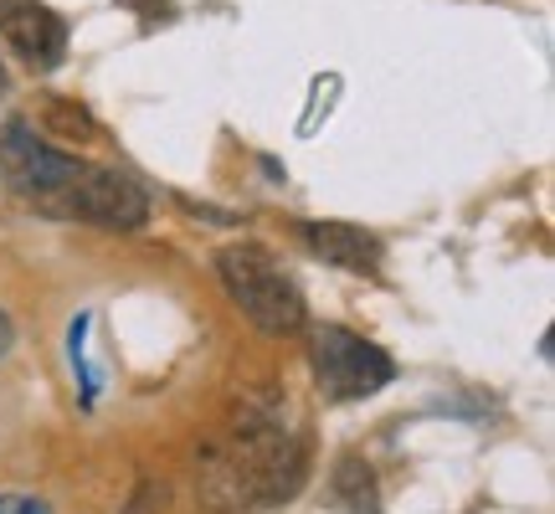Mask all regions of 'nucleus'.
<instances>
[{
    "label": "nucleus",
    "instance_id": "10",
    "mask_svg": "<svg viewBox=\"0 0 555 514\" xmlns=\"http://www.w3.org/2000/svg\"><path fill=\"white\" fill-rule=\"evenodd\" d=\"M0 514H52L37 494H0Z\"/></svg>",
    "mask_w": 555,
    "mask_h": 514
},
{
    "label": "nucleus",
    "instance_id": "3",
    "mask_svg": "<svg viewBox=\"0 0 555 514\" xmlns=\"http://www.w3.org/2000/svg\"><path fill=\"white\" fill-rule=\"evenodd\" d=\"M309 365H314V386L330 401H365L391 386L397 360L380 350L376 339L356 335L345 324H314L309 330Z\"/></svg>",
    "mask_w": 555,
    "mask_h": 514
},
{
    "label": "nucleus",
    "instance_id": "6",
    "mask_svg": "<svg viewBox=\"0 0 555 514\" xmlns=\"http://www.w3.org/2000/svg\"><path fill=\"white\" fill-rule=\"evenodd\" d=\"M0 37L37 73H52L67 57V21L41 0H0Z\"/></svg>",
    "mask_w": 555,
    "mask_h": 514
},
{
    "label": "nucleus",
    "instance_id": "11",
    "mask_svg": "<svg viewBox=\"0 0 555 514\" xmlns=\"http://www.w3.org/2000/svg\"><path fill=\"white\" fill-rule=\"evenodd\" d=\"M11 339H16V324H11V314H5V309H0V356H5V350H11Z\"/></svg>",
    "mask_w": 555,
    "mask_h": 514
},
{
    "label": "nucleus",
    "instance_id": "2",
    "mask_svg": "<svg viewBox=\"0 0 555 514\" xmlns=\"http://www.w3.org/2000/svg\"><path fill=\"white\" fill-rule=\"evenodd\" d=\"M217 273L227 283V294L237 304L242 314L253 319L258 330L268 335H294L304 330V294H298V283L283 273V262H278L268 247L258 242H237V247H227L217 257Z\"/></svg>",
    "mask_w": 555,
    "mask_h": 514
},
{
    "label": "nucleus",
    "instance_id": "8",
    "mask_svg": "<svg viewBox=\"0 0 555 514\" xmlns=\"http://www.w3.org/2000/svg\"><path fill=\"white\" fill-rule=\"evenodd\" d=\"M339 499L350 504V514H380L376 510V484H371V468L360 458H339V474H335Z\"/></svg>",
    "mask_w": 555,
    "mask_h": 514
},
{
    "label": "nucleus",
    "instance_id": "1",
    "mask_svg": "<svg viewBox=\"0 0 555 514\" xmlns=\"http://www.w3.org/2000/svg\"><path fill=\"white\" fill-rule=\"evenodd\" d=\"M304 484V448L288 427L242 422L237 437L201 463V489L211 510H262L283 504Z\"/></svg>",
    "mask_w": 555,
    "mask_h": 514
},
{
    "label": "nucleus",
    "instance_id": "12",
    "mask_svg": "<svg viewBox=\"0 0 555 514\" xmlns=\"http://www.w3.org/2000/svg\"><path fill=\"white\" fill-rule=\"evenodd\" d=\"M0 93H5V67H0Z\"/></svg>",
    "mask_w": 555,
    "mask_h": 514
},
{
    "label": "nucleus",
    "instance_id": "4",
    "mask_svg": "<svg viewBox=\"0 0 555 514\" xmlns=\"http://www.w3.org/2000/svg\"><path fill=\"white\" fill-rule=\"evenodd\" d=\"M82 170H88V159L67 155V150H52L31 124H11V129L0 134V176H5V185H11L26 206H37L41 217L57 221L62 196L78 185Z\"/></svg>",
    "mask_w": 555,
    "mask_h": 514
},
{
    "label": "nucleus",
    "instance_id": "9",
    "mask_svg": "<svg viewBox=\"0 0 555 514\" xmlns=\"http://www.w3.org/2000/svg\"><path fill=\"white\" fill-rule=\"evenodd\" d=\"M47 134H62V139H78V144H88V139H99V124H93V114H88L82 103L47 99Z\"/></svg>",
    "mask_w": 555,
    "mask_h": 514
},
{
    "label": "nucleus",
    "instance_id": "7",
    "mask_svg": "<svg viewBox=\"0 0 555 514\" xmlns=\"http://www.w3.org/2000/svg\"><path fill=\"white\" fill-rule=\"evenodd\" d=\"M298 237L314 257H324L330 268H345V273H380V237L365 232L356 221H304Z\"/></svg>",
    "mask_w": 555,
    "mask_h": 514
},
{
    "label": "nucleus",
    "instance_id": "5",
    "mask_svg": "<svg viewBox=\"0 0 555 514\" xmlns=\"http://www.w3.org/2000/svg\"><path fill=\"white\" fill-rule=\"evenodd\" d=\"M57 221H82V227H103V232H139L150 221V196L134 176L88 165L78 185L62 196Z\"/></svg>",
    "mask_w": 555,
    "mask_h": 514
}]
</instances>
